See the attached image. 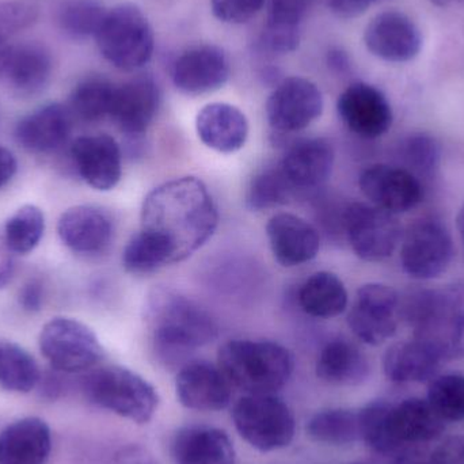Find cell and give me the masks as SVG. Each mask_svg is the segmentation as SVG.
Returning a JSON list of instances; mask_svg holds the SVG:
<instances>
[{
  "label": "cell",
  "mask_w": 464,
  "mask_h": 464,
  "mask_svg": "<svg viewBox=\"0 0 464 464\" xmlns=\"http://www.w3.org/2000/svg\"><path fill=\"white\" fill-rule=\"evenodd\" d=\"M219 223L214 198L196 177L171 179L144 198L140 231L165 246L171 264L184 261L203 247Z\"/></svg>",
  "instance_id": "1"
},
{
  "label": "cell",
  "mask_w": 464,
  "mask_h": 464,
  "mask_svg": "<svg viewBox=\"0 0 464 464\" xmlns=\"http://www.w3.org/2000/svg\"><path fill=\"white\" fill-rule=\"evenodd\" d=\"M146 322L155 349L168 364L181 362L187 354L211 343L218 326L208 311L170 288L152 289L146 302Z\"/></svg>",
  "instance_id": "2"
},
{
  "label": "cell",
  "mask_w": 464,
  "mask_h": 464,
  "mask_svg": "<svg viewBox=\"0 0 464 464\" xmlns=\"http://www.w3.org/2000/svg\"><path fill=\"white\" fill-rule=\"evenodd\" d=\"M218 367L246 394H275L294 373V356L273 341L231 340L220 346Z\"/></svg>",
  "instance_id": "3"
},
{
  "label": "cell",
  "mask_w": 464,
  "mask_h": 464,
  "mask_svg": "<svg viewBox=\"0 0 464 464\" xmlns=\"http://www.w3.org/2000/svg\"><path fill=\"white\" fill-rule=\"evenodd\" d=\"M81 384L82 392L92 405L133 424H149L160 406L155 387L128 368L117 365L98 368L87 373Z\"/></svg>",
  "instance_id": "4"
},
{
  "label": "cell",
  "mask_w": 464,
  "mask_h": 464,
  "mask_svg": "<svg viewBox=\"0 0 464 464\" xmlns=\"http://www.w3.org/2000/svg\"><path fill=\"white\" fill-rule=\"evenodd\" d=\"M94 38L101 54L128 72L144 67L154 54V30L143 11L132 3L106 11Z\"/></svg>",
  "instance_id": "5"
},
{
  "label": "cell",
  "mask_w": 464,
  "mask_h": 464,
  "mask_svg": "<svg viewBox=\"0 0 464 464\" xmlns=\"http://www.w3.org/2000/svg\"><path fill=\"white\" fill-rule=\"evenodd\" d=\"M232 420L240 438L261 452L285 449L296 433L294 413L275 394L240 398L232 411Z\"/></svg>",
  "instance_id": "6"
},
{
  "label": "cell",
  "mask_w": 464,
  "mask_h": 464,
  "mask_svg": "<svg viewBox=\"0 0 464 464\" xmlns=\"http://www.w3.org/2000/svg\"><path fill=\"white\" fill-rule=\"evenodd\" d=\"M38 345L46 362L59 373L92 370L105 354L97 334L87 324L65 316L44 324Z\"/></svg>",
  "instance_id": "7"
},
{
  "label": "cell",
  "mask_w": 464,
  "mask_h": 464,
  "mask_svg": "<svg viewBox=\"0 0 464 464\" xmlns=\"http://www.w3.org/2000/svg\"><path fill=\"white\" fill-rule=\"evenodd\" d=\"M454 258V242L446 225L433 218L417 220L402 237L401 265L414 280L443 275Z\"/></svg>",
  "instance_id": "8"
},
{
  "label": "cell",
  "mask_w": 464,
  "mask_h": 464,
  "mask_svg": "<svg viewBox=\"0 0 464 464\" xmlns=\"http://www.w3.org/2000/svg\"><path fill=\"white\" fill-rule=\"evenodd\" d=\"M349 245L362 261L379 262L392 256L402 239L395 215L372 204L353 203L343 212Z\"/></svg>",
  "instance_id": "9"
},
{
  "label": "cell",
  "mask_w": 464,
  "mask_h": 464,
  "mask_svg": "<svg viewBox=\"0 0 464 464\" xmlns=\"http://www.w3.org/2000/svg\"><path fill=\"white\" fill-rule=\"evenodd\" d=\"M400 296L392 286L370 283L360 286L348 314V326L362 343L379 346L398 329Z\"/></svg>",
  "instance_id": "10"
},
{
  "label": "cell",
  "mask_w": 464,
  "mask_h": 464,
  "mask_svg": "<svg viewBox=\"0 0 464 464\" xmlns=\"http://www.w3.org/2000/svg\"><path fill=\"white\" fill-rule=\"evenodd\" d=\"M324 111V97L314 82L291 76L277 84L266 102L270 127L280 133L299 132Z\"/></svg>",
  "instance_id": "11"
},
{
  "label": "cell",
  "mask_w": 464,
  "mask_h": 464,
  "mask_svg": "<svg viewBox=\"0 0 464 464\" xmlns=\"http://www.w3.org/2000/svg\"><path fill=\"white\" fill-rule=\"evenodd\" d=\"M359 185L372 206L392 215L411 211L424 198L420 179L398 166H370L360 176Z\"/></svg>",
  "instance_id": "12"
},
{
  "label": "cell",
  "mask_w": 464,
  "mask_h": 464,
  "mask_svg": "<svg viewBox=\"0 0 464 464\" xmlns=\"http://www.w3.org/2000/svg\"><path fill=\"white\" fill-rule=\"evenodd\" d=\"M337 111L349 130L370 140L386 135L394 120L386 95L364 82H356L343 90L338 98Z\"/></svg>",
  "instance_id": "13"
},
{
  "label": "cell",
  "mask_w": 464,
  "mask_h": 464,
  "mask_svg": "<svg viewBox=\"0 0 464 464\" xmlns=\"http://www.w3.org/2000/svg\"><path fill=\"white\" fill-rule=\"evenodd\" d=\"M364 43L373 56L389 63H408L419 56L422 35L416 22L397 10H387L371 19Z\"/></svg>",
  "instance_id": "14"
},
{
  "label": "cell",
  "mask_w": 464,
  "mask_h": 464,
  "mask_svg": "<svg viewBox=\"0 0 464 464\" xmlns=\"http://www.w3.org/2000/svg\"><path fill=\"white\" fill-rule=\"evenodd\" d=\"M177 400L195 411H220L228 408L232 384L219 367L208 362H189L176 379Z\"/></svg>",
  "instance_id": "15"
},
{
  "label": "cell",
  "mask_w": 464,
  "mask_h": 464,
  "mask_svg": "<svg viewBox=\"0 0 464 464\" xmlns=\"http://www.w3.org/2000/svg\"><path fill=\"white\" fill-rule=\"evenodd\" d=\"M171 76L184 94H207L225 86L230 78V60L219 46H193L176 60Z\"/></svg>",
  "instance_id": "16"
},
{
  "label": "cell",
  "mask_w": 464,
  "mask_h": 464,
  "mask_svg": "<svg viewBox=\"0 0 464 464\" xmlns=\"http://www.w3.org/2000/svg\"><path fill=\"white\" fill-rule=\"evenodd\" d=\"M71 155L79 176L94 189L111 190L121 179V150L111 136H82L73 141Z\"/></svg>",
  "instance_id": "17"
},
{
  "label": "cell",
  "mask_w": 464,
  "mask_h": 464,
  "mask_svg": "<svg viewBox=\"0 0 464 464\" xmlns=\"http://www.w3.org/2000/svg\"><path fill=\"white\" fill-rule=\"evenodd\" d=\"M160 94L157 81L140 75L116 87L111 119L122 133L138 138L147 132L160 111Z\"/></svg>",
  "instance_id": "18"
},
{
  "label": "cell",
  "mask_w": 464,
  "mask_h": 464,
  "mask_svg": "<svg viewBox=\"0 0 464 464\" xmlns=\"http://www.w3.org/2000/svg\"><path fill=\"white\" fill-rule=\"evenodd\" d=\"M60 239L73 253L95 256L111 246L114 235L111 215L101 207L76 206L57 223Z\"/></svg>",
  "instance_id": "19"
},
{
  "label": "cell",
  "mask_w": 464,
  "mask_h": 464,
  "mask_svg": "<svg viewBox=\"0 0 464 464\" xmlns=\"http://www.w3.org/2000/svg\"><path fill=\"white\" fill-rule=\"evenodd\" d=\"M267 240L278 264L300 266L318 256L321 237L313 225L292 214H277L266 225Z\"/></svg>",
  "instance_id": "20"
},
{
  "label": "cell",
  "mask_w": 464,
  "mask_h": 464,
  "mask_svg": "<svg viewBox=\"0 0 464 464\" xmlns=\"http://www.w3.org/2000/svg\"><path fill=\"white\" fill-rule=\"evenodd\" d=\"M51 53L37 43L8 45L0 63V75L16 94L30 97L45 89L52 75Z\"/></svg>",
  "instance_id": "21"
},
{
  "label": "cell",
  "mask_w": 464,
  "mask_h": 464,
  "mask_svg": "<svg viewBox=\"0 0 464 464\" xmlns=\"http://www.w3.org/2000/svg\"><path fill=\"white\" fill-rule=\"evenodd\" d=\"M334 150L326 139H305L284 155L278 169L294 190L315 189L332 176Z\"/></svg>",
  "instance_id": "22"
},
{
  "label": "cell",
  "mask_w": 464,
  "mask_h": 464,
  "mask_svg": "<svg viewBox=\"0 0 464 464\" xmlns=\"http://www.w3.org/2000/svg\"><path fill=\"white\" fill-rule=\"evenodd\" d=\"M72 130V113L67 106L49 103L24 117L15 127V140L22 149L46 154L62 147Z\"/></svg>",
  "instance_id": "23"
},
{
  "label": "cell",
  "mask_w": 464,
  "mask_h": 464,
  "mask_svg": "<svg viewBox=\"0 0 464 464\" xmlns=\"http://www.w3.org/2000/svg\"><path fill=\"white\" fill-rule=\"evenodd\" d=\"M174 464H237L234 444L225 430L206 425L179 430L171 443Z\"/></svg>",
  "instance_id": "24"
},
{
  "label": "cell",
  "mask_w": 464,
  "mask_h": 464,
  "mask_svg": "<svg viewBox=\"0 0 464 464\" xmlns=\"http://www.w3.org/2000/svg\"><path fill=\"white\" fill-rule=\"evenodd\" d=\"M196 130L208 149L222 154L239 151L248 138V121L245 113L226 102L204 106L196 119Z\"/></svg>",
  "instance_id": "25"
},
{
  "label": "cell",
  "mask_w": 464,
  "mask_h": 464,
  "mask_svg": "<svg viewBox=\"0 0 464 464\" xmlns=\"http://www.w3.org/2000/svg\"><path fill=\"white\" fill-rule=\"evenodd\" d=\"M51 450V430L38 417L14 421L0 433V464H45Z\"/></svg>",
  "instance_id": "26"
},
{
  "label": "cell",
  "mask_w": 464,
  "mask_h": 464,
  "mask_svg": "<svg viewBox=\"0 0 464 464\" xmlns=\"http://www.w3.org/2000/svg\"><path fill=\"white\" fill-rule=\"evenodd\" d=\"M390 430L398 446L430 443L443 435L446 421L428 400L408 398L390 411Z\"/></svg>",
  "instance_id": "27"
},
{
  "label": "cell",
  "mask_w": 464,
  "mask_h": 464,
  "mask_svg": "<svg viewBox=\"0 0 464 464\" xmlns=\"http://www.w3.org/2000/svg\"><path fill=\"white\" fill-rule=\"evenodd\" d=\"M441 359L422 341H401L387 349L383 357V371L392 383H425L438 376Z\"/></svg>",
  "instance_id": "28"
},
{
  "label": "cell",
  "mask_w": 464,
  "mask_h": 464,
  "mask_svg": "<svg viewBox=\"0 0 464 464\" xmlns=\"http://www.w3.org/2000/svg\"><path fill=\"white\" fill-rule=\"evenodd\" d=\"M314 0H269L266 22L261 34L264 51L291 53L299 46L302 24Z\"/></svg>",
  "instance_id": "29"
},
{
  "label": "cell",
  "mask_w": 464,
  "mask_h": 464,
  "mask_svg": "<svg viewBox=\"0 0 464 464\" xmlns=\"http://www.w3.org/2000/svg\"><path fill=\"white\" fill-rule=\"evenodd\" d=\"M316 375L333 386H359L370 375V362L359 346L345 338H337L322 349Z\"/></svg>",
  "instance_id": "30"
},
{
  "label": "cell",
  "mask_w": 464,
  "mask_h": 464,
  "mask_svg": "<svg viewBox=\"0 0 464 464\" xmlns=\"http://www.w3.org/2000/svg\"><path fill=\"white\" fill-rule=\"evenodd\" d=\"M348 302L345 284L334 273L324 270L314 273L299 291L300 307L314 318H335L345 313Z\"/></svg>",
  "instance_id": "31"
},
{
  "label": "cell",
  "mask_w": 464,
  "mask_h": 464,
  "mask_svg": "<svg viewBox=\"0 0 464 464\" xmlns=\"http://www.w3.org/2000/svg\"><path fill=\"white\" fill-rule=\"evenodd\" d=\"M41 372L34 357L13 341L0 340V387L26 394L40 384Z\"/></svg>",
  "instance_id": "32"
},
{
  "label": "cell",
  "mask_w": 464,
  "mask_h": 464,
  "mask_svg": "<svg viewBox=\"0 0 464 464\" xmlns=\"http://www.w3.org/2000/svg\"><path fill=\"white\" fill-rule=\"evenodd\" d=\"M307 435L316 443L343 447L360 440L359 413L348 409L319 411L307 422Z\"/></svg>",
  "instance_id": "33"
},
{
  "label": "cell",
  "mask_w": 464,
  "mask_h": 464,
  "mask_svg": "<svg viewBox=\"0 0 464 464\" xmlns=\"http://www.w3.org/2000/svg\"><path fill=\"white\" fill-rule=\"evenodd\" d=\"M116 87L103 78H89L81 82L71 94V113L89 122L111 117Z\"/></svg>",
  "instance_id": "34"
},
{
  "label": "cell",
  "mask_w": 464,
  "mask_h": 464,
  "mask_svg": "<svg viewBox=\"0 0 464 464\" xmlns=\"http://www.w3.org/2000/svg\"><path fill=\"white\" fill-rule=\"evenodd\" d=\"M392 406L387 401H373L359 411L360 440L381 455H392L401 450L390 430Z\"/></svg>",
  "instance_id": "35"
},
{
  "label": "cell",
  "mask_w": 464,
  "mask_h": 464,
  "mask_svg": "<svg viewBox=\"0 0 464 464\" xmlns=\"http://www.w3.org/2000/svg\"><path fill=\"white\" fill-rule=\"evenodd\" d=\"M45 231V218L35 206H24L8 218L5 225V237L14 254H27L37 247Z\"/></svg>",
  "instance_id": "36"
},
{
  "label": "cell",
  "mask_w": 464,
  "mask_h": 464,
  "mask_svg": "<svg viewBox=\"0 0 464 464\" xmlns=\"http://www.w3.org/2000/svg\"><path fill=\"white\" fill-rule=\"evenodd\" d=\"M294 192L278 166L266 169L251 179L246 192V206L250 211H266L288 203Z\"/></svg>",
  "instance_id": "37"
},
{
  "label": "cell",
  "mask_w": 464,
  "mask_h": 464,
  "mask_svg": "<svg viewBox=\"0 0 464 464\" xmlns=\"http://www.w3.org/2000/svg\"><path fill=\"white\" fill-rule=\"evenodd\" d=\"M106 11L94 0H68L60 8L59 24L65 34L75 40L95 37Z\"/></svg>",
  "instance_id": "38"
},
{
  "label": "cell",
  "mask_w": 464,
  "mask_h": 464,
  "mask_svg": "<svg viewBox=\"0 0 464 464\" xmlns=\"http://www.w3.org/2000/svg\"><path fill=\"white\" fill-rule=\"evenodd\" d=\"M428 402L444 421L458 422L464 420V375L444 373L430 381Z\"/></svg>",
  "instance_id": "39"
},
{
  "label": "cell",
  "mask_w": 464,
  "mask_h": 464,
  "mask_svg": "<svg viewBox=\"0 0 464 464\" xmlns=\"http://www.w3.org/2000/svg\"><path fill=\"white\" fill-rule=\"evenodd\" d=\"M169 264L170 256L165 246L147 232L133 235L122 251V265L133 275H147Z\"/></svg>",
  "instance_id": "40"
},
{
  "label": "cell",
  "mask_w": 464,
  "mask_h": 464,
  "mask_svg": "<svg viewBox=\"0 0 464 464\" xmlns=\"http://www.w3.org/2000/svg\"><path fill=\"white\" fill-rule=\"evenodd\" d=\"M403 160L406 170L419 176H432L440 163V144L432 136L420 133L406 139L402 146Z\"/></svg>",
  "instance_id": "41"
},
{
  "label": "cell",
  "mask_w": 464,
  "mask_h": 464,
  "mask_svg": "<svg viewBox=\"0 0 464 464\" xmlns=\"http://www.w3.org/2000/svg\"><path fill=\"white\" fill-rule=\"evenodd\" d=\"M37 16V8L30 3L0 2V38L7 41L10 35L32 26Z\"/></svg>",
  "instance_id": "42"
},
{
  "label": "cell",
  "mask_w": 464,
  "mask_h": 464,
  "mask_svg": "<svg viewBox=\"0 0 464 464\" xmlns=\"http://www.w3.org/2000/svg\"><path fill=\"white\" fill-rule=\"evenodd\" d=\"M266 0H211L214 15L220 22L242 24L253 19L264 7Z\"/></svg>",
  "instance_id": "43"
},
{
  "label": "cell",
  "mask_w": 464,
  "mask_h": 464,
  "mask_svg": "<svg viewBox=\"0 0 464 464\" xmlns=\"http://www.w3.org/2000/svg\"><path fill=\"white\" fill-rule=\"evenodd\" d=\"M430 464H464V436H450L430 455Z\"/></svg>",
  "instance_id": "44"
},
{
  "label": "cell",
  "mask_w": 464,
  "mask_h": 464,
  "mask_svg": "<svg viewBox=\"0 0 464 464\" xmlns=\"http://www.w3.org/2000/svg\"><path fill=\"white\" fill-rule=\"evenodd\" d=\"M44 285L37 278H32L19 292V304L27 313H37L43 307Z\"/></svg>",
  "instance_id": "45"
},
{
  "label": "cell",
  "mask_w": 464,
  "mask_h": 464,
  "mask_svg": "<svg viewBox=\"0 0 464 464\" xmlns=\"http://www.w3.org/2000/svg\"><path fill=\"white\" fill-rule=\"evenodd\" d=\"M378 0H329L330 8L340 18H356Z\"/></svg>",
  "instance_id": "46"
},
{
  "label": "cell",
  "mask_w": 464,
  "mask_h": 464,
  "mask_svg": "<svg viewBox=\"0 0 464 464\" xmlns=\"http://www.w3.org/2000/svg\"><path fill=\"white\" fill-rule=\"evenodd\" d=\"M14 273V253L8 248L3 234L0 235V289L10 283Z\"/></svg>",
  "instance_id": "47"
},
{
  "label": "cell",
  "mask_w": 464,
  "mask_h": 464,
  "mask_svg": "<svg viewBox=\"0 0 464 464\" xmlns=\"http://www.w3.org/2000/svg\"><path fill=\"white\" fill-rule=\"evenodd\" d=\"M18 163L13 152L0 146V188L5 187L15 176Z\"/></svg>",
  "instance_id": "48"
},
{
  "label": "cell",
  "mask_w": 464,
  "mask_h": 464,
  "mask_svg": "<svg viewBox=\"0 0 464 464\" xmlns=\"http://www.w3.org/2000/svg\"><path fill=\"white\" fill-rule=\"evenodd\" d=\"M327 63H329V67L335 71V72L345 73L351 68V60H349L348 54L340 48L329 51V53H327Z\"/></svg>",
  "instance_id": "49"
},
{
  "label": "cell",
  "mask_w": 464,
  "mask_h": 464,
  "mask_svg": "<svg viewBox=\"0 0 464 464\" xmlns=\"http://www.w3.org/2000/svg\"><path fill=\"white\" fill-rule=\"evenodd\" d=\"M438 7H464V0H430Z\"/></svg>",
  "instance_id": "50"
},
{
  "label": "cell",
  "mask_w": 464,
  "mask_h": 464,
  "mask_svg": "<svg viewBox=\"0 0 464 464\" xmlns=\"http://www.w3.org/2000/svg\"><path fill=\"white\" fill-rule=\"evenodd\" d=\"M458 231H459L460 237H462V240L464 242V206L462 207V209H460L459 215H458Z\"/></svg>",
  "instance_id": "51"
},
{
  "label": "cell",
  "mask_w": 464,
  "mask_h": 464,
  "mask_svg": "<svg viewBox=\"0 0 464 464\" xmlns=\"http://www.w3.org/2000/svg\"><path fill=\"white\" fill-rule=\"evenodd\" d=\"M125 464H149V463H144V462H128V463H125Z\"/></svg>",
  "instance_id": "52"
}]
</instances>
